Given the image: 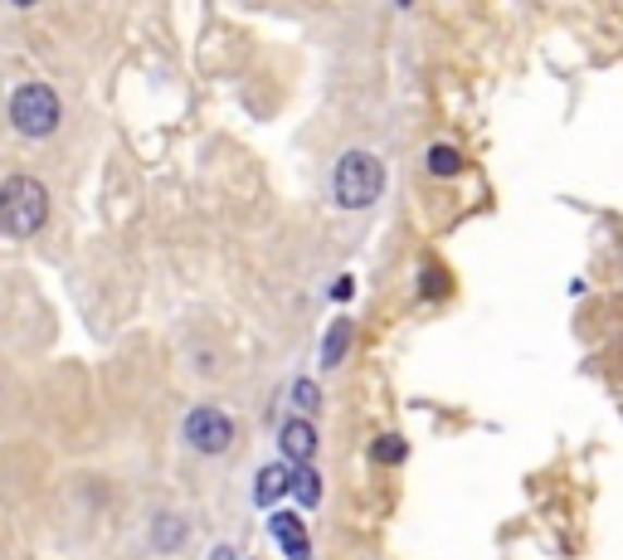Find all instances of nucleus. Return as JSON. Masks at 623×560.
Listing matches in <instances>:
<instances>
[{"instance_id": "9b49d317", "label": "nucleus", "mask_w": 623, "mask_h": 560, "mask_svg": "<svg viewBox=\"0 0 623 560\" xmlns=\"http://www.w3.org/2000/svg\"><path fill=\"white\" fill-rule=\"evenodd\" d=\"M346 341H351V321L337 317V321H331V331H327V346H321V361H327V366H341V356H346Z\"/></svg>"}, {"instance_id": "f8f14e48", "label": "nucleus", "mask_w": 623, "mask_h": 560, "mask_svg": "<svg viewBox=\"0 0 623 560\" xmlns=\"http://www.w3.org/2000/svg\"><path fill=\"white\" fill-rule=\"evenodd\" d=\"M449 288H453V278L443 273L439 264H424V273H419V297H424V303H433V297H449Z\"/></svg>"}, {"instance_id": "2eb2a0df", "label": "nucleus", "mask_w": 623, "mask_h": 560, "mask_svg": "<svg viewBox=\"0 0 623 560\" xmlns=\"http://www.w3.org/2000/svg\"><path fill=\"white\" fill-rule=\"evenodd\" d=\"M210 560H239V556H234V551H230V546H220V551H215V556H210Z\"/></svg>"}, {"instance_id": "f3484780", "label": "nucleus", "mask_w": 623, "mask_h": 560, "mask_svg": "<svg viewBox=\"0 0 623 560\" xmlns=\"http://www.w3.org/2000/svg\"><path fill=\"white\" fill-rule=\"evenodd\" d=\"M400 5H410V0H400Z\"/></svg>"}, {"instance_id": "7ed1b4c3", "label": "nucleus", "mask_w": 623, "mask_h": 560, "mask_svg": "<svg viewBox=\"0 0 623 560\" xmlns=\"http://www.w3.org/2000/svg\"><path fill=\"white\" fill-rule=\"evenodd\" d=\"M59 118H64V102H59V93L49 88V83H20V88L10 93V127H15L20 137L45 142L49 132L59 127Z\"/></svg>"}, {"instance_id": "6e6552de", "label": "nucleus", "mask_w": 623, "mask_h": 560, "mask_svg": "<svg viewBox=\"0 0 623 560\" xmlns=\"http://www.w3.org/2000/svg\"><path fill=\"white\" fill-rule=\"evenodd\" d=\"M268 526H273L278 546H283V551H288V556H297V560H303V556H307V532H303V522H297V516L278 512V516H273V522H268Z\"/></svg>"}, {"instance_id": "ddd939ff", "label": "nucleus", "mask_w": 623, "mask_h": 560, "mask_svg": "<svg viewBox=\"0 0 623 560\" xmlns=\"http://www.w3.org/2000/svg\"><path fill=\"white\" fill-rule=\"evenodd\" d=\"M370 459L376 463H404L410 459V443H404L400 434H380V439L370 443Z\"/></svg>"}, {"instance_id": "0eeeda50", "label": "nucleus", "mask_w": 623, "mask_h": 560, "mask_svg": "<svg viewBox=\"0 0 623 560\" xmlns=\"http://www.w3.org/2000/svg\"><path fill=\"white\" fill-rule=\"evenodd\" d=\"M185 532H191V526H185V516L161 512V516L151 522V546H156V551H181V546H185Z\"/></svg>"}, {"instance_id": "1a4fd4ad", "label": "nucleus", "mask_w": 623, "mask_h": 560, "mask_svg": "<svg viewBox=\"0 0 623 560\" xmlns=\"http://www.w3.org/2000/svg\"><path fill=\"white\" fill-rule=\"evenodd\" d=\"M459 171H463V151L453 147V142H433V147H429V175H439V181H453Z\"/></svg>"}, {"instance_id": "9d476101", "label": "nucleus", "mask_w": 623, "mask_h": 560, "mask_svg": "<svg viewBox=\"0 0 623 560\" xmlns=\"http://www.w3.org/2000/svg\"><path fill=\"white\" fill-rule=\"evenodd\" d=\"M288 497H297L303 507L321 502V478L312 473V463H293V487H288Z\"/></svg>"}, {"instance_id": "39448f33", "label": "nucleus", "mask_w": 623, "mask_h": 560, "mask_svg": "<svg viewBox=\"0 0 623 560\" xmlns=\"http://www.w3.org/2000/svg\"><path fill=\"white\" fill-rule=\"evenodd\" d=\"M278 449H283V459H293V463L317 459V429H312L307 414H293V419L278 429Z\"/></svg>"}, {"instance_id": "20e7f679", "label": "nucleus", "mask_w": 623, "mask_h": 560, "mask_svg": "<svg viewBox=\"0 0 623 560\" xmlns=\"http://www.w3.org/2000/svg\"><path fill=\"white\" fill-rule=\"evenodd\" d=\"M185 443H191L195 453H205V459H220L234 443V419L224 410H215V404H195V410L185 414Z\"/></svg>"}, {"instance_id": "f257e3e1", "label": "nucleus", "mask_w": 623, "mask_h": 560, "mask_svg": "<svg viewBox=\"0 0 623 560\" xmlns=\"http://www.w3.org/2000/svg\"><path fill=\"white\" fill-rule=\"evenodd\" d=\"M49 220V191L39 175H5L0 181V234L10 240H29Z\"/></svg>"}, {"instance_id": "dca6fc26", "label": "nucleus", "mask_w": 623, "mask_h": 560, "mask_svg": "<svg viewBox=\"0 0 623 560\" xmlns=\"http://www.w3.org/2000/svg\"><path fill=\"white\" fill-rule=\"evenodd\" d=\"M10 5H20V10H29V5H39V0H10Z\"/></svg>"}, {"instance_id": "4468645a", "label": "nucleus", "mask_w": 623, "mask_h": 560, "mask_svg": "<svg viewBox=\"0 0 623 560\" xmlns=\"http://www.w3.org/2000/svg\"><path fill=\"white\" fill-rule=\"evenodd\" d=\"M293 395H297V404H303V410H317V404H321V395H317V386H312V380H297Z\"/></svg>"}, {"instance_id": "f03ea898", "label": "nucleus", "mask_w": 623, "mask_h": 560, "mask_svg": "<svg viewBox=\"0 0 623 560\" xmlns=\"http://www.w3.org/2000/svg\"><path fill=\"white\" fill-rule=\"evenodd\" d=\"M386 191V166L370 151H346L337 161V175H331V195H337L341 210H370Z\"/></svg>"}, {"instance_id": "423d86ee", "label": "nucleus", "mask_w": 623, "mask_h": 560, "mask_svg": "<svg viewBox=\"0 0 623 560\" xmlns=\"http://www.w3.org/2000/svg\"><path fill=\"white\" fill-rule=\"evenodd\" d=\"M288 487H293V468H288V463H268V468H258V478H254V502L278 507L288 497Z\"/></svg>"}]
</instances>
